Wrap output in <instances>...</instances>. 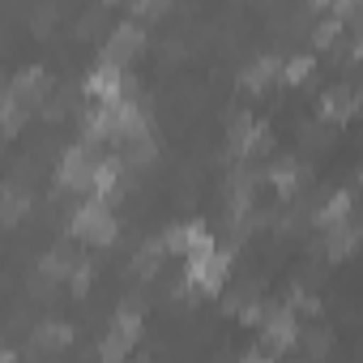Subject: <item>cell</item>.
Masks as SVG:
<instances>
[{
	"label": "cell",
	"instance_id": "cell-1",
	"mask_svg": "<svg viewBox=\"0 0 363 363\" xmlns=\"http://www.w3.org/2000/svg\"><path fill=\"white\" fill-rule=\"evenodd\" d=\"M73 227H77V235H90V240H111V231H116V223H111V214L103 206H86L73 218Z\"/></svg>",
	"mask_w": 363,
	"mask_h": 363
},
{
	"label": "cell",
	"instance_id": "cell-2",
	"mask_svg": "<svg viewBox=\"0 0 363 363\" xmlns=\"http://www.w3.org/2000/svg\"><path fill=\"white\" fill-rule=\"evenodd\" d=\"M86 86H90L94 99H103L107 107H116V99H120V69H116V65H99Z\"/></svg>",
	"mask_w": 363,
	"mask_h": 363
}]
</instances>
